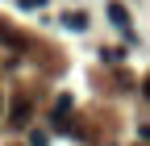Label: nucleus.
Listing matches in <instances>:
<instances>
[{
    "label": "nucleus",
    "mask_w": 150,
    "mask_h": 146,
    "mask_svg": "<svg viewBox=\"0 0 150 146\" xmlns=\"http://www.w3.org/2000/svg\"><path fill=\"white\" fill-rule=\"evenodd\" d=\"M67 113H71V96H59V104H54V125H59V130H67Z\"/></svg>",
    "instance_id": "2"
},
{
    "label": "nucleus",
    "mask_w": 150,
    "mask_h": 146,
    "mask_svg": "<svg viewBox=\"0 0 150 146\" xmlns=\"http://www.w3.org/2000/svg\"><path fill=\"white\" fill-rule=\"evenodd\" d=\"M29 117H33L29 96H17V100H13V113H8V125H13V130H25V125H29Z\"/></svg>",
    "instance_id": "1"
},
{
    "label": "nucleus",
    "mask_w": 150,
    "mask_h": 146,
    "mask_svg": "<svg viewBox=\"0 0 150 146\" xmlns=\"http://www.w3.org/2000/svg\"><path fill=\"white\" fill-rule=\"evenodd\" d=\"M108 21L125 29V25H129V9H125V4H117V0H112V4H108Z\"/></svg>",
    "instance_id": "3"
},
{
    "label": "nucleus",
    "mask_w": 150,
    "mask_h": 146,
    "mask_svg": "<svg viewBox=\"0 0 150 146\" xmlns=\"http://www.w3.org/2000/svg\"><path fill=\"white\" fill-rule=\"evenodd\" d=\"M63 25H67V29H88V13H79V9L67 13V17H63Z\"/></svg>",
    "instance_id": "4"
},
{
    "label": "nucleus",
    "mask_w": 150,
    "mask_h": 146,
    "mask_svg": "<svg viewBox=\"0 0 150 146\" xmlns=\"http://www.w3.org/2000/svg\"><path fill=\"white\" fill-rule=\"evenodd\" d=\"M46 0H21V9H42Z\"/></svg>",
    "instance_id": "6"
},
{
    "label": "nucleus",
    "mask_w": 150,
    "mask_h": 146,
    "mask_svg": "<svg viewBox=\"0 0 150 146\" xmlns=\"http://www.w3.org/2000/svg\"><path fill=\"white\" fill-rule=\"evenodd\" d=\"M142 92H146V96H150V75H146V84H142Z\"/></svg>",
    "instance_id": "7"
},
{
    "label": "nucleus",
    "mask_w": 150,
    "mask_h": 146,
    "mask_svg": "<svg viewBox=\"0 0 150 146\" xmlns=\"http://www.w3.org/2000/svg\"><path fill=\"white\" fill-rule=\"evenodd\" d=\"M29 146H46V134H42V130H33V134H29Z\"/></svg>",
    "instance_id": "5"
}]
</instances>
